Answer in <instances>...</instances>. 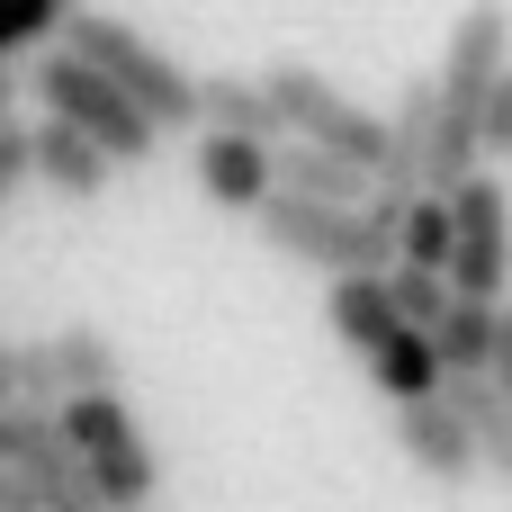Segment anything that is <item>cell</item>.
<instances>
[{
	"label": "cell",
	"mask_w": 512,
	"mask_h": 512,
	"mask_svg": "<svg viewBox=\"0 0 512 512\" xmlns=\"http://www.w3.org/2000/svg\"><path fill=\"white\" fill-rule=\"evenodd\" d=\"M54 369H63V396L117 387V378H126V360H117V342H108L99 324H63V333H54Z\"/></svg>",
	"instance_id": "cell-19"
},
{
	"label": "cell",
	"mask_w": 512,
	"mask_h": 512,
	"mask_svg": "<svg viewBox=\"0 0 512 512\" xmlns=\"http://www.w3.org/2000/svg\"><path fill=\"white\" fill-rule=\"evenodd\" d=\"M9 378H18V396H36V405H63V369H54V333H45V342H9Z\"/></svg>",
	"instance_id": "cell-22"
},
{
	"label": "cell",
	"mask_w": 512,
	"mask_h": 512,
	"mask_svg": "<svg viewBox=\"0 0 512 512\" xmlns=\"http://www.w3.org/2000/svg\"><path fill=\"white\" fill-rule=\"evenodd\" d=\"M9 396H18V378H9V342H0V405H9Z\"/></svg>",
	"instance_id": "cell-27"
},
{
	"label": "cell",
	"mask_w": 512,
	"mask_h": 512,
	"mask_svg": "<svg viewBox=\"0 0 512 512\" xmlns=\"http://www.w3.org/2000/svg\"><path fill=\"white\" fill-rule=\"evenodd\" d=\"M369 378H378V396H387V405H405V396H432V387L450 378V360H441L432 324H396V333L369 351Z\"/></svg>",
	"instance_id": "cell-13"
},
{
	"label": "cell",
	"mask_w": 512,
	"mask_h": 512,
	"mask_svg": "<svg viewBox=\"0 0 512 512\" xmlns=\"http://www.w3.org/2000/svg\"><path fill=\"white\" fill-rule=\"evenodd\" d=\"M441 396H450V405L477 423V450H486V468L512 486V396L495 387V369H450V378H441Z\"/></svg>",
	"instance_id": "cell-15"
},
{
	"label": "cell",
	"mask_w": 512,
	"mask_h": 512,
	"mask_svg": "<svg viewBox=\"0 0 512 512\" xmlns=\"http://www.w3.org/2000/svg\"><path fill=\"white\" fill-rule=\"evenodd\" d=\"M63 432H72V450L90 459V477H99V504H108V512L153 504V486H162V459H153V441H144L135 405H126L117 387H81V396H63Z\"/></svg>",
	"instance_id": "cell-6"
},
{
	"label": "cell",
	"mask_w": 512,
	"mask_h": 512,
	"mask_svg": "<svg viewBox=\"0 0 512 512\" xmlns=\"http://www.w3.org/2000/svg\"><path fill=\"white\" fill-rule=\"evenodd\" d=\"M396 441H405V459L432 477V486H468L477 468H486V450H477V423L432 387V396H405L396 405Z\"/></svg>",
	"instance_id": "cell-9"
},
{
	"label": "cell",
	"mask_w": 512,
	"mask_h": 512,
	"mask_svg": "<svg viewBox=\"0 0 512 512\" xmlns=\"http://www.w3.org/2000/svg\"><path fill=\"white\" fill-rule=\"evenodd\" d=\"M486 369H495V387L512 396V297L495 306V360H486Z\"/></svg>",
	"instance_id": "cell-25"
},
{
	"label": "cell",
	"mask_w": 512,
	"mask_h": 512,
	"mask_svg": "<svg viewBox=\"0 0 512 512\" xmlns=\"http://www.w3.org/2000/svg\"><path fill=\"white\" fill-rule=\"evenodd\" d=\"M324 324H333V342H342V351H360V360H369V351L405 324V315H396L387 270H342V279H333V297H324Z\"/></svg>",
	"instance_id": "cell-12"
},
{
	"label": "cell",
	"mask_w": 512,
	"mask_h": 512,
	"mask_svg": "<svg viewBox=\"0 0 512 512\" xmlns=\"http://www.w3.org/2000/svg\"><path fill=\"white\" fill-rule=\"evenodd\" d=\"M27 90H36L54 117H72L81 135H99V144L117 153V171H126V162H153V153H162V135H171L135 90H117V81H108L90 54H72V45H63V54H45V63L27 72Z\"/></svg>",
	"instance_id": "cell-4"
},
{
	"label": "cell",
	"mask_w": 512,
	"mask_h": 512,
	"mask_svg": "<svg viewBox=\"0 0 512 512\" xmlns=\"http://www.w3.org/2000/svg\"><path fill=\"white\" fill-rule=\"evenodd\" d=\"M279 189H306V198H369L378 171L351 162V153H333V144H315V135H288V144H279Z\"/></svg>",
	"instance_id": "cell-14"
},
{
	"label": "cell",
	"mask_w": 512,
	"mask_h": 512,
	"mask_svg": "<svg viewBox=\"0 0 512 512\" xmlns=\"http://www.w3.org/2000/svg\"><path fill=\"white\" fill-rule=\"evenodd\" d=\"M512 63V9L504 0H477L459 9L450 27V54H441V126H432V162H423V189H459L477 162H486V90Z\"/></svg>",
	"instance_id": "cell-1"
},
{
	"label": "cell",
	"mask_w": 512,
	"mask_h": 512,
	"mask_svg": "<svg viewBox=\"0 0 512 512\" xmlns=\"http://www.w3.org/2000/svg\"><path fill=\"white\" fill-rule=\"evenodd\" d=\"M0 504L9 512H99V477L63 432V405H0Z\"/></svg>",
	"instance_id": "cell-3"
},
{
	"label": "cell",
	"mask_w": 512,
	"mask_h": 512,
	"mask_svg": "<svg viewBox=\"0 0 512 512\" xmlns=\"http://www.w3.org/2000/svg\"><path fill=\"white\" fill-rule=\"evenodd\" d=\"M387 288H396V315H405V324H432V315L450 306V270H432V261H405V252L387 261Z\"/></svg>",
	"instance_id": "cell-21"
},
{
	"label": "cell",
	"mask_w": 512,
	"mask_h": 512,
	"mask_svg": "<svg viewBox=\"0 0 512 512\" xmlns=\"http://www.w3.org/2000/svg\"><path fill=\"white\" fill-rule=\"evenodd\" d=\"M450 243H459L450 189H414V198H405V216H396V252H405V261H432V270H450Z\"/></svg>",
	"instance_id": "cell-18"
},
{
	"label": "cell",
	"mask_w": 512,
	"mask_h": 512,
	"mask_svg": "<svg viewBox=\"0 0 512 512\" xmlns=\"http://www.w3.org/2000/svg\"><path fill=\"white\" fill-rule=\"evenodd\" d=\"M81 0H0V63H18L27 45H45V36H63V18H72Z\"/></svg>",
	"instance_id": "cell-20"
},
{
	"label": "cell",
	"mask_w": 512,
	"mask_h": 512,
	"mask_svg": "<svg viewBox=\"0 0 512 512\" xmlns=\"http://www.w3.org/2000/svg\"><path fill=\"white\" fill-rule=\"evenodd\" d=\"M450 216H459L450 288H468V297H512V198H504V180H495L486 162L450 189Z\"/></svg>",
	"instance_id": "cell-8"
},
{
	"label": "cell",
	"mask_w": 512,
	"mask_h": 512,
	"mask_svg": "<svg viewBox=\"0 0 512 512\" xmlns=\"http://www.w3.org/2000/svg\"><path fill=\"white\" fill-rule=\"evenodd\" d=\"M495 306H504V297H468V288H450V306L432 315V342H441L450 369H486V360H495Z\"/></svg>",
	"instance_id": "cell-17"
},
{
	"label": "cell",
	"mask_w": 512,
	"mask_h": 512,
	"mask_svg": "<svg viewBox=\"0 0 512 512\" xmlns=\"http://www.w3.org/2000/svg\"><path fill=\"white\" fill-rule=\"evenodd\" d=\"M486 153L512 162V63L495 72V90H486Z\"/></svg>",
	"instance_id": "cell-24"
},
{
	"label": "cell",
	"mask_w": 512,
	"mask_h": 512,
	"mask_svg": "<svg viewBox=\"0 0 512 512\" xmlns=\"http://www.w3.org/2000/svg\"><path fill=\"white\" fill-rule=\"evenodd\" d=\"M252 216H261V243H270V252H288V261L342 279V270H387V261H396V216H405V207H387V198H306V189H270Z\"/></svg>",
	"instance_id": "cell-2"
},
{
	"label": "cell",
	"mask_w": 512,
	"mask_h": 512,
	"mask_svg": "<svg viewBox=\"0 0 512 512\" xmlns=\"http://www.w3.org/2000/svg\"><path fill=\"white\" fill-rule=\"evenodd\" d=\"M198 189L216 198V207H261L270 189H279V135H243V126H198Z\"/></svg>",
	"instance_id": "cell-10"
},
{
	"label": "cell",
	"mask_w": 512,
	"mask_h": 512,
	"mask_svg": "<svg viewBox=\"0 0 512 512\" xmlns=\"http://www.w3.org/2000/svg\"><path fill=\"white\" fill-rule=\"evenodd\" d=\"M63 45L90 54L117 90H135L162 126H198V72H189L180 54H162L144 27H126V18H108V9H72V18H63Z\"/></svg>",
	"instance_id": "cell-5"
},
{
	"label": "cell",
	"mask_w": 512,
	"mask_h": 512,
	"mask_svg": "<svg viewBox=\"0 0 512 512\" xmlns=\"http://www.w3.org/2000/svg\"><path fill=\"white\" fill-rule=\"evenodd\" d=\"M27 180H36V153H27V126L9 117V126H0V207H9Z\"/></svg>",
	"instance_id": "cell-23"
},
{
	"label": "cell",
	"mask_w": 512,
	"mask_h": 512,
	"mask_svg": "<svg viewBox=\"0 0 512 512\" xmlns=\"http://www.w3.org/2000/svg\"><path fill=\"white\" fill-rule=\"evenodd\" d=\"M27 153H36V180H45L63 207H90V198L117 180V153H108L99 135H81L72 117H54V108L27 126Z\"/></svg>",
	"instance_id": "cell-11"
},
{
	"label": "cell",
	"mask_w": 512,
	"mask_h": 512,
	"mask_svg": "<svg viewBox=\"0 0 512 512\" xmlns=\"http://www.w3.org/2000/svg\"><path fill=\"white\" fill-rule=\"evenodd\" d=\"M18 90H27V72H18V63H0V126L18 117Z\"/></svg>",
	"instance_id": "cell-26"
},
{
	"label": "cell",
	"mask_w": 512,
	"mask_h": 512,
	"mask_svg": "<svg viewBox=\"0 0 512 512\" xmlns=\"http://www.w3.org/2000/svg\"><path fill=\"white\" fill-rule=\"evenodd\" d=\"M198 126H243V135H288L270 108L261 72H198Z\"/></svg>",
	"instance_id": "cell-16"
},
{
	"label": "cell",
	"mask_w": 512,
	"mask_h": 512,
	"mask_svg": "<svg viewBox=\"0 0 512 512\" xmlns=\"http://www.w3.org/2000/svg\"><path fill=\"white\" fill-rule=\"evenodd\" d=\"M261 81H270V108H279L288 135H315V144H333V153H351V162H369V171L396 162V126L369 117L360 99H342L315 63H270Z\"/></svg>",
	"instance_id": "cell-7"
}]
</instances>
